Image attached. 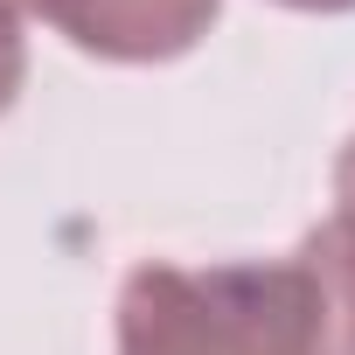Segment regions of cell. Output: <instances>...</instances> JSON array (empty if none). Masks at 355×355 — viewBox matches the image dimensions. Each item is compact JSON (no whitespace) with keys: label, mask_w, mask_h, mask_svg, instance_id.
Wrapping results in <instances>:
<instances>
[{"label":"cell","mask_w":355,"mask_h":355,"mask_svg":"<svg viewBox=\"0 0 355 355\" xmlns=\"http://www.w3.org/2000/svg\"><path fill=\"white\" fill-rule=\"evenodd\" d=\"M119 355H313V300L293 258L132 265L119 286Z\"/></svg>","instance_id":"cell-1"},{"label":"cell","mask_w":355,"mask_h":355,"mask_svg":"<svg viewBox=\"0 0 355 355\" xmlns=\"http://www.w3.org/2000/svg\"><path fill=\"white\" fill-rule=\"evenodd\" d=\"M15 15H42L70 49L105 63H174L189 56L223 0H8Z\"/></svg>","instance_id":"cell-2"},{"label":"cell","mask_w":355,"mask_h":355,"mask_svg":"<svg viewBox=\"0 0 355 355\" xmlns=\"http://www.w3.org/2000/svg\"><path fill=\"white\" fill-rule=\"evenodd\" d=\"M313 300V355H355V139L334 160V209L293 251Z\"/></svg>","instance_id":"cell-3"},{"label":"cell","mask_w":355,"mask_h":355,"mask_svg":"<svg viewBox=\"0 0 355 355\" xmlns=\"http://www.w3.org/2000/svg\"><path fill=\"white\" fill-rule=\"evenodd\" d=\"M21 84H28V42H21V21H15V8L0 0V112H8V105L21 98Z\"/></svg>","instance_id":"cell-4"},{"label":"cell","mask_w":355,"mask_h":355,"mask_svg":"<svg viewBox=\"0 0 355 355\" xmlns=\"http://www.w3.org/2000/svg\"><path fill=\"white\" fill-rule=\"evenodd\" d=\"M293 15H355V0H279Z\"/></svg>","instance_id":"cell-5"}]
</instances>
